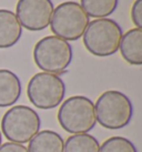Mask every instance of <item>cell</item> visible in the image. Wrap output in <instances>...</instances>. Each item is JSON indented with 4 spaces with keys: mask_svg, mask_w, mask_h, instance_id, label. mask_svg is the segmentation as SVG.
<instances>
[{
    "mask_svg": "<svg viewBox=\"0 0 142 152\" xmlns=\"http://www.w3.org/2000/svg\"><path fill=\"white\" fill-rule=\"evenodd\" d=\"M96 120L101 127L118 130L127 127L133 117V106L129 97L118 90H108L94 104Z\"/></svg>",
    "mask_w": 142,
    "mask_h": 152,
    "instance_id": "cell-1",
    "label": "cell"
},
{
    "mask_svg": "<svg viewBox=\"0 0 142 152\" xmlns=\"http://www.w3.org/2000/svg\"><path fill=\"white\" fill-rule=\"evenodd\" d=\"M122 29L116 20L101 18L89 22L83 34L86 49L96 57H109L119 50Z\"/></svg>",
    "mask_w": 142,
    "mask_h": 152,
    "instance_id": "cell-2",
    "label": "cell"
},
{
    "mask_svg": "<svg viewBox=\"0 0 142 152\" xmlns=\"http://www.w3.org/2000/svg\"><path fill=\"white\" fill-rule=\"evenodd\" d=\"M57 118L59 124L69 133H88L97 123L94 103L84 96L68 98L60 106Z\"/></svg>",
    "mask_w": 142,
    "mask_h": 152,
    "instance_id": "cell-3",
    "label": "cell"
},
{
    "mask_svg": "<svg viewBox=\"0 0 142 152\" xmlns=\"http://www.w3.org/2000/svg\"><path fill=\"white\" fill-rule=\"evenodd\" d=\"M72 47L68 41L57 36L40 39L34 48V60L43 72L62 73L72 61Z\"/></svg>",
    "mask_w": 142,
    "mask_h": 152,
    "instance_id": "cell-4",
    "label": "cell"
},
{
    "mask_svg": "<svg viewBox=\"0 0 142 152\" xmlns=\"http://www.w3.org/2000/svg\"><path fill=\"white\" fill-rule=\"evenodd\" d=\"M90 22V17L80 4L64 1L53 9L50 21L51 31L66 41H75L83 36Z\"/></svg>",
    "mask_w": 142,
    "mask_h": 152,
    "instance_id": "cell-5",
    "label": "cell"
},
{
    "mask_svg": "<svg viewBox=\"0 0 142 152\" xmlns=\"http://www.w3.org/2000/svg\"><path fill=\"white\" fill-rule=\"evenodd\" d=\"M41 120L36 110L27 106H15L1 119V131L11 142L27 143L40 130Z\"/></svg>",
    "mask_w": 142,
    "mask_h": 152,
    "instance_id": "cell-6",
    "label": "cell"
},
{
    "mask_svg": "<svg viewBox=\"0 0 142 152\" xmlns=\"http://www.w3.org/2000/svg\"><path fill=\"white\" fill-rule=\"evenodd\" d=\"M66 94V85L63 80L54 73L39 72L28 82L27 96L36 108L49 110L62 103Z\"/></svg>",
    "mask_w": 142,
    "mask_h": 152,
    "instance_id": "cell-7",
    "label": "cell"
},
{
    "mask_svg": "<svg viewBox=\"0 0 142 152\" xmlns=\"http://www.w3.org/2000/svg\"><path fill=\"white\" fill-rule=\"evenodd\" d=\"M53 12L51 0H18L16 16L21 27L29 31H41L50 25Z\"/></svg>",
    "mask_w": 142,
    "mask_h": 152,
    "instance_id": "cell-8",
    "label": "cell"
},
{
    "mask_svg": "<svg viewBox=\"0 0 142 152\" xmlns=\"http://www.w3.org/2000/svg\"><path fill=\"white\" fill-rule=\"evenodd\" d=\"M22 27L16 13L0 9V49L11 48L20 40Z\"/></svg>",
    "mask_w": 142,
    "mask_h": 152,
    "instance_id": "cell-9",
    "label": "cell"
},
{
    "mask_svg": "<svg viewBox=\"0 0 142 152\" xmlns=\"http://www.w3.org/2000/svg\"><path fill=\"white\" fill-rule=\"evenodd\" d=\"M122 58L132 66L142 64V29L133 28L122 34L119 46Z\"/></svg>",
    "mask_w": 142,
    "mask_h": 152,
    "instance_id": "cell-10",
    "label": "cell"
},
{
    "mask_svg": "<svg viewBox=\"0 0 142 152\" xmlns=\"http://www.w3.org/2000/svg\"><path fill=\"white\" fill-rule=\"evenodd\" d=\"M21 96V81L15 72L0 69V108L15 104Z\"/></svg>",
    "mask_w": 142,
    "mask_h": 152,
    "instance_id": "cell-11",
    "label": "cell"
},
{
    "mask_svg": "<svg viewBox=\"0 0 142 152\" xmlns=\"http://www.w3.org/2000/svg\"><path fill=\"white\" fill-rule=\"evenodd\" d=\"M63 150L62 137L52 130L38 132L28 144V152H63Z\"/></svg>",
    "mask_w": 142,
    "mask_h": 152,
    "instance_id": "cell-12",
    "label": "cell"
},
{
    "mask_svg": "<svg viewBox=\"0 0 142 152\" xmlns=\"http://www.w3.org/2000/svg\"><path fill=\"white\" fill-rule=\"evenodd\" d=\"M99 141L89 133L70 135L64 142L63 152H99Z\"/></svg>",
    "mask_w": 142,
    "mask_h": 152,
    "instance_id": "cell-13",
    "label": "cell"
},
{
    "mask_svg": "<svg viewBox=\"0 0 142 152\" xmlns=\"http://www.w3.org/2000/svg\"><path fill=\"white\" fill-rule=\"evenodd\" d=\"M80 2L89 17L101 19L109 17L116 11L119 0H80Z\"/></svg>",
    "mask_w": 142,
    "mask_h": 152,
    "instance_id": "cell-14",
    "label": "cell"
},
{
    "mask_svg": "<svg viewBox=\"0 0 142 152\" xmlns=\"http://www.w3.org/2000/svg\"><path fill=\"white\" fill-rule=\"evenodd\" d=\"M99 152H138V150L129 139L123 137H112L101 144Z\"/></svg>",
    "mask_w": 142,
    "mask_h": 152,
    "instance_id": "cell-15",
    "label": "cell"
},
{
    "mask_svg": "<svg viewBox=\"0 0 142 152\" xmlns=\"http://www.w3.org/2000/svg\"><path fill=\"white\" fill-rule=\"evenodd\" d=\"M131 19L135 28L142 29V0H135L131 8Z\"/></svg>",
    "mask_w": 142,
    "mask_h": 152,
    "instance_id": "cell-16",
    "label": "cell"
},
{
    "mask_svg": "<svg viewBox=\"0 0 142 152\" xmlns=\"http://www.w3.org/2000/svg\"><path fill=\"white\" fill-rule=\"evenodd\" d=\"M0 152H28V149L20 143L6 142L0 145Z\"/></svg>",
    "mask_w": 142,
    "mask_h": 152,
    "instance_id": "cell-17",
    "label": "cell"
},
{
    "mask_svg": "<svg viewBox=\"0 0 142 152\" xmlns=\"http://www.w3.org/2000/svg\"><path fill=\"white\" fill-rule=\"evenodd\" d=\"M1 141H2V137H1V132H0V145H1Z\"/></svg>",
    "mask_w": 142,
    "mask_h": 152,
    "instance_id": "cell-18",
    "label": "cell"
}]
</instances>
